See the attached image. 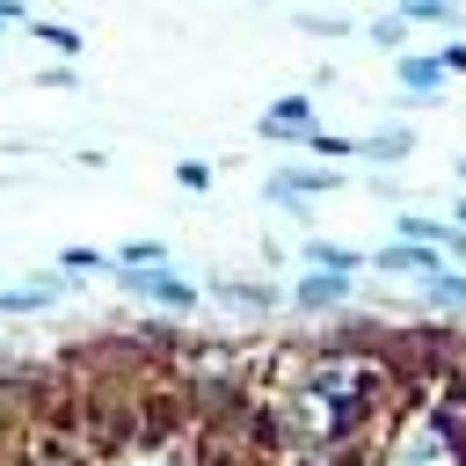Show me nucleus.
Listing matches in <instances>:
<instances>
[{"mask_svg":"<svg viewBox=\"0 0 466 466\" xmlns=\"http://www.w3.org/2000/svg\"><path fill=\"white\" fill-rule=\"evenodd\" d=\"M66 291V277H36V284H0V313H44Z\"/></svg>","mask_w":466,"mask_h":466,"instance_id":"f257e3e1","label":"nucleus"},{"mask_svg":"<svg viewBox=\"0 0 466 466\" xmlns=\"http://www.w3.org/2000/svg\"><path fill=\"white\" fill-rule=\"evenodd\" d=\"M124 284L146 291V299H160V306H189V284H175V277H160V269H124Z\"/></svg>","mask_w":466,"mask_h":466,"instance_id":"f03ea898","label":"nucleus"},{"mask_svg":"<svg viewBox=\"0 0 466 466\" xmlns=\"http://www.w3.org/2000/svg\"><path fill=\"white\" fill-rule=\"evenodd\" d=\"M306 116H313V109H306V95H291V102H277V109L262 116V131H269V138H291Z\"/></svg>","mask_w":466,"mask_h":466,"instance_id":"7ed1b4c3","label":"nucleus"},{"mask_svg":"<svg viewBox=\"0 0 466 466\" xmlns=\"http://www.w3.org/2000/svg\"><path fill=\"white\" fill-rule=\"evenodd\" d=\"M306 189H335V175H313V167H291L269 182V197H306Z\"/></svg>","mask_w":466,"mask_h":466,"instance_id":"20e7f679","label":"nucleus"},{"mask_svg":"<svg viewBox=\"0 0 466 466\" xmlns=\"http://www.w3.org/2000/svg\"><path fill=\"white\" fill-rule=\"evenodd\" d=\"M160 255H167L160 240H124V248H116V262H124V269H146V262H160Z\"/></svg>","mask_w":466,"mask_h":466,"instance_id":"39448f33","label":"nucleus"},{"mask_svg":"<svg viewBox=\"0 0 466 466\" xmlns=\"http://www.w3.org/2000/svg\"><path fill=\"white\" fill-rule=\"evenodd\" d=\"M29 36H44L51 51H80V36H73L66 22H29Z\"/></svg>","mask_w":466,"mask_h":466,"instance_id":"423d86ee","label":"nucleus"},{"mask_svg":"<svg viewBox=\"0 0 466 466\" xmlns=\"http://www.w3.org/2000/svg\"><path fill=\"white\" fill-rule=\"evenodd\" d=\"M400 80H408V87H437V58H408Z\"/></svg>","mask_w":466,"mask_h":466,"instance_id":"0eeeda50","label":"nucleus"},{"mask_svg":"<svg viewBox=\"0 0 466 466\" xmlns=\"http://www.w3.org/2000/svg\"><path fill=\"white\" fill-rule=\"evenodd\" d=\"M175 182H182V189H204V182H211V167H204V160H182V167H175Z\"/></svg>","mask_w":466,"mask_h":466,"instance_id":"6e6552de","label":"nucleus"},{"mask_svg":"<svg viewBox=\"0 0 466 466\" xmlns=\"http://www.w3.org/2000/svg\"><path fill=\"white\" fill-rule=\"evenodd\" d=\"M306 255H313V262H328V269H357V255H350V248H306Z\"/></svg>","mask_w":466,"mask_h":466,"instance_id":"1a4fd4ad","label":"nucleus"},{"mask_svg":"<svg viewBox=\"0 0 466 466\" xmlns=\"http://www.w3.org/2000/svg\"><path fill=\"white\" fill-rule=\"evenodd\" d=\"M58 262H66V269H102V255H95V248H66Z\"/></svg>","mask_w":466,"mask_h":466,"instance_id":"9d476101","label":"nucleus"}]
</instances>
